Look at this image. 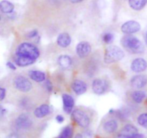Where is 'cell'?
<instances>
[{"mask_svg":"<svg viewBox=\"0 0 147 138\" xmlns=\"http://www.w3.org/2000/svg\"><path fill=\"white\" fill-rule=\"evenodd\" d=\"M55 119L57 122H59V123H62V122L64 121V117H63V116H61V115H57V116H56Z\"/></svg>","mask_w":147,"mask_h":138,"instance_id":"obj_31","label":"cell"},{"mask_svg":"<svg viewBox=\"0 0 147 138\" xmlns=\"http://www.w3.org/2000/svg\"><path fill=\"white\" fill-rule=\"evenodd\" d=\"M36 60L31 57H24V56H17L15 60L16 64L20 67H26L34 63Z\"/></svg>","mask_w":147,"mask_h":138,"instance_id":"obj_17","label":"cell"},{"mask_svg":"<svg viewBox=\"0 0 147 138\" xmlns=\"http://www.w3.org/2000/svg\"><path fill=\"white\" fill-rule=\"evenodd\" d=\"M14 6L7 0H2L0 1V11L4 14H11L14 11Z\"/></svg>","mask_w":147,"mask_h":138,"instance_id":"obj_18","label":"cell"},{"mask_svg":"<svg viewBox=\"0 0 147 138\" xmlns=\"http://www.w3.org/2000/svg\"><path fill=\"white\" fill-rule=\"evenodd\" d=\"M58 64L63 68H67L70 67L72 64V59L70 56L63 55H60L58 58Z\"/></svg>","mask_w":147,"mask_h":138,"instance_id":"obj_22","label":"cell"},{"mask_svg":"<svg viewBox=\"0 0 147 138\" xmlns=\"http://www.w3.org/2000/svg\"><path fill=\"white\" fill-rule=\"evenodd\" d=\"M6 96V90L4 88L0 87V101L4 100Z\"/></svg>","mask_w":147,"mask_h":138,"instance_id":"obj_28","label":"cell"},{"mask_svg":"<svg viewBox=\"0 0 147 138\" xmlns=\"http://www.w3.org/2000/svg\"><path fill=\"white\" fill-rule=\"evenodd\" d=\"M7 66L9 68L11 69V70H16L15 65H14L12 63H11V62H7Z\"/></svg>","mask_w":147,"mask_h":138,"instance_id":"obj_30","label":"cell"},{"mask_svg":"<svg viewBox=\"0 0 147 138\" xmlns=\"http://www.w3.org/2000/svg\"><path fill=\"white\" fill-rule=\"evenodd\" d=\"M0 20H1V16H0Z\"/></svg>","mask_w":147,"mask_h":138,"instance_id":"obj_40","label":"cell"},{"mask_svg":"<svg viewBox=\"0 0 147 138\" xmlns=\"http://www.w3.org/2000/svg\"><path fill=\"white\" fill-rule=\"evenodd\" d=\"M124 57V52L118 46H111L106 50L104 60L106 63H112L121 60Z\"/></svg>","mask_w":147,"mask_h":138,"instance_id":"obj_3","label":"cell"},{"mask_svg":"<svg viewBox=\"0 0 147 138\" xmlns=\"http://www.w3.org/2000/svg\"><path fill=\"white\" fill-rule=\"evenodd\" d=\"M72 136H73V129L70 126L65 127L60 135V138H72Z\"/></svg>","mask_w":147,"mask_h":138,"instance_id":"obj_24","label":"cell"},{"mask_svg":"<svg viewBox=\"0 0 147 138\" xmlns=\"http://www.w3.org/2000/svg\"><path fill=\"white\" fill-rule=\"evenodd\" d=\"M92 88L94 93L96 94H103L108 89V83L103 79L98 78L93 80Z\"/></svg>","mask_w":147,"mask_h":138,"instance_id":"obj_8","label":"cell"},{"mask_svg":"<svg viewBox=\"0 0 147 138\" xmlns=\"http://www.w3.org/2000/svg\"><path fill=\"white\" fill-rule=\"evenodd\" d=\"M63 101V109L67 114H70L73 112V108L74 106V99L71 96L64 93L62 96Z\"/></svg>","mask_w":147,"mask_h":138,"instance_id":"obj_12","label":"cell"},{"mask_svg":"<svg viewBox=\"0 0 147 138\" xmlns=\"http://www.w3.org/2000/svg\"><path fill=\"white\" fill-rule=\"evenodd\" d=\"M69 1H70V2L75 3V4H76V3H80V2H81V1H84V0H69Z\"/></svg>","mask_w":147,"mask_h":138,"instance_id":"obj_36","label":"cell"},{"mask_svg":"<svg viewBox=\"0 0 147 138\" xmlns=\"http://www.w3.org/2000/svg\"><path fill=\"white\" fill-rule=\"evenodd\" d=\"M45 86L49 91H51L52 89H53V86H52L51 82H50L49 80H47L45 81Z\"/></svg>","mask_w":147,"mask_h":138,"instance_id":"obj_29","label":"cell"},{"mask_svg":"<svg viewBox=\"0 0 147 138\" xmlns=\"http://www.w3.org/2000/svg\"><path fill=\"white\" fill-rule=\"evenodd\" d=\"M147 83V77L144 75L134 76L131 80V84L134 89H142Z\"/></svg>","mask_w":147,"mask_h":138,"instance_id":"obj_11","label":"cell"},{"mask_svg":"<svg viewBox=\"0 0 147 138\" xmlns=\"http://www.w3.org/2000/svg\"><path fill=\"white\" fill-rule=\"evenodd\" d=\"M141 30V25L138 22L130 20V21L126 22L122 25L121 30L123 33L127 34H133L139 32Z\"/></svg>","mask_w":147,"mask_h":138,"instance_id":"obj_6","label":"cell"},{"mask_svg":"<svg viewBox=\"0 0 147 138\" xmlns=\"http://www.w3.org/2000/svg\"><path fill=\"white\" fill-rule=\"evenodd\" d=\"M129 6L136 11L142 10L147 4V0H129Z\"/></svg>","mask_w":147,"mask_h":138,"instance_id":"obj_19","label":"cell"},{"mask_svg":"<svg viewBox=\"0 0 147 138\" xmlns=\"http://www.w3.org/2000/svg\"><path fill=\"white\" fill-rule=\"evenodd\" d=\"M16 55L17 56H24L36 60L40 55V51L34 45L31 43H24L20 44L17 47Z\"/></svg>","mask_w":147,"mask_h":138,"instance_id":"obj_2","label":"cell"},{"mask_svg":"<svg viewBox=\"0 0 147 138\" xmlns=\"http://www.w3.org/2000/svg\"><path fill=\"white\" fill-rule=\"evenodd\" d=\"M114 39V36L111 33H106L103 36V40L106 43V44H110L113 42Z\"/></svg>","mask_w":147,"mask_h":138,"instance_id":"obj_26","label":"cell"},{"mask_svg":"<svg viewBox=\"0 0 147 138\" xmlns=\"http://www.w3.org/2000/svg\"><path fill=\"white\" fill-rule=\"evenodd\" d=\"M74 138H83V135H80V134H77V135L75 136Z\"/></svg>","mask_w":147,"mask_h":138,"instance_id":"obj_37","label":"cell"},{"mask_svg":"<svg viewBox=\"0 0 147 138\" xmlns=\"http://www.w3.org/2000/svg\"><path fill=\"white\" fill-rule=\"evenodd\" d=\"M91 137H92V134L90 132L87 131V132H85V137L86 138H91Z\"/></svg>","mask_w":147,"mask_h":138,"instance_id":"obj_33","label":"cell"},{"mask_svg":"<svg viewBox=\"0 0 147 138\" xmlns=\"http://www.w3.org/2000/svg\"><path fill=\"white\" fill-rule=\"evenodd\" d=\"M131 138H144V136L141 134H136L135 135H134Z\"/></svg>","mask_w":147,"mask_h":138,"instance_id":"obj_34","label":"cell"},{"mask_svg":"<svg viewBox=\"0 0 147 138\" xmlns=\"http://www.w3.org/2000/svg\"><path fill=\"white\" fill-rule=\"evenodd\" d=\"M57 138H60V136H59V137H57Z\"/></svg>","mask_w":147,"mask_h":138,"instance_id":"obj_39","label":"cell"},{"mask_svg":"<svg viewBox=\"0 0 147 138\" xmlns=\"http://www.w3.org/2000/svg\"><path fill=\"white\" fill-rule=\"evenodd\" d=\"M72 116L75 122L82 127H87L90 124V119L88 115L80 109H75L73 111Z\"/></svg>","mask_w":147,"mask_h":138,"instance_id":"obj_4","label":"cell"},{"mask_svg":"<svg viewBox=\"0 0 147 138\" xmlns=\"http://www.w3.org/2000/svg\"><path fill=\"white\" fill-rule=\"evenodd\" d=\"M14 87L17 90L22 92L29 91L31 90L32 86L31 82L27 78L22 76H19L14 78Z\"/></svg>","mask_w":147,"mask_h":138,"instance_id":"obj_5","label":"cell"},{"mask_svg":"<svg viewBox=\"0 0 147 138\" xmlns=\"http://www.w3.org/2000/svg\"><path fill=\"white\" fill-rule=\"evenodd\" d=\"M57 43L62 47H67L71 43V37L67 33H61L57 39Z\"/></svg>","mask_w":147,"mask_h":138,"instance_id":"obj_15","label":"cell"},{"mask_svg":"<svg viewBox=\"0 0 147 138\" xmlns=\"http://www.w3.org/2000/svg\"><path fill=\"white\" fill-rule=\"evenodd\" d=\"M29 76L36 82H42L45 80V74L40 70H30Z\"/></svg>","mask_w":147,"mask_h":138,"instance_id":"obj_20","label":"cell"},{"mask_svg":"<svg viewBox=\"0 0 147 138\" xmlns=\"http://www.w3.org/2000/svg\"><path fill=\"white\" fill-rule=\"evenodd\" d=\"M146 97V93L142 91H136L132 93V99L136 103H142Z\"/></svg>","mask_w":147,"mask_h":138,"instance_id":"obj_23","label":"cell"},{"mask_svg":"<svg viewBox=\"0 0 147 138\" xmlns=\"http://www.w3.org/2000/svg\"><path fill=\"white\" fill-rule=\"evenodd\" d=\"M4 112H5V110H4V109H3V108L1 107V106H0V117H1V116H2L3 115H4Z\"/></svg>","mask_w":147,"mask_h":138,"instance_id":"obj_35","label":"cell"},{"mask_svg":"<svg viewBox=\"0 0 147 138\" xmlns=\"http://www.w3.org/2000/svg\"><path fill=\"white\" fill-rule=\"evenodd\" d=\"M121 43L128 51L134 54H141L144 52V46L143 43L134 36H124L122 39Z\"/></svg>","mask_w":147,"mask_h":138,"instance_id":"obj_1","label":"cell"},{"mask_svg":"<svg viewBox=\"0 0 147 138\" xmlns=\"http://www.w3.org/2000/svg\"><path fill=\"white\" fill-rule=\"evenodd\" d=\"M91 51V46L88 42L82 41L78 44L76 47V52L80 57H86L90 54Z\"/></svg>","mask_w":147,"mask_h":138,"instance_id":"obj_9","label":"cell"},{"mask_svg":"<svg viewBox=\"0 0 147 138\" xmlns=\"http://www.w3.org/2000/svg\"><path fill=\"white\" fill-rule=\"evenodd\" d=\"M7 138H20L16 133H11L7 137Z\"/></svg>","mask_w":147,"mask_h":138,"instance_id":"obj_32","label":"cell"},{"mask_svg":"<svg viewBox=\"0 0 147 138\" xmlns=\"http://www.w3.org/2000/svg\"><path fill=\"white\" fill-rule=\"evenodd\" d=\"M137 133L138 129L136 126L132 124H126V126H123V128L121 129L119 134L128 137H132L134 135Z\"/></svg>","mask_w":147,"mask_h":138,"instance_id":"obj_16","label":"cell"},{"mask_svg":"<svg viewBox=\"0 0 147 138\" xmlns=\"http://www.w3.org/2000/svg\"><path fill=\"white\" fill-rule=\"evenodd\" d=\"M145 42H146V44L147 45V31H146V34H145Z\"/></svg>","mask_w":147,"mask_h":138,"instance_id":"obj_38","label":"cell"},{"mask_svg":"<svg viewBox=\"0 0 147 138\" xmlns=\"http://www.w3.org/2000/svg\"><path fill=\"white\" fill-rule=\"evenodd\" d=\"M32 124V121L27 114H22L16 119V126L19 129H28Z\"/></svg>","mask_w":147,"mask_h":138,"instance_id":"obj_7","label":"cell"},{"mask_svg":"<svg viewBox=\"0 0 147 138\" xmlns=\"http://www.w3.org/2000/svg\"><path fill=\"white\" fill-rule=\"evenodd\" d=\"M37 31L36 30H32V31L29 32L27 34V35H26V37H27V38H33V37H36V36L37 35Z\"/></svg>","mask_w":147,"mask_h":138,"instance_id":"obj_27","label":"cell"},{"mask_svg":"<svg viewBox=\"0 0 147 138\" xmlns=\"http://www.w3.org/2000/svg\"><path fill=\"white\" fill-rule=\"evenodd\" d=\"M72 88L75 93L78 95L83 94L87 91V85L81 80H75L72 84Z\"/></svg>","mask_w":147,"mask_h":138,"instance_id":"obj_13","label":"cell"},{"mask_svg":"<svg viewBox=\"0 0 147 138\" xmlns=\"http://www.w3.org/2000/svg\"><path fill=\"white\" fill-rule=\"evenodd\" d=\"M131 68L134 72L141 73L147 68V62L144 58L139 57L133 60L131 65Z\"/></svg>","mask_w":147,"mask_h":138,"instance_id":"obj_10","label":"cell"},{"mask_svg":"<svg viewBox=\"0 0 147 138\" xmlns=\"http://www.w3.org/2000/svg\"><path fill=\"white\" fill-rule=\"evenodd\" d=\"M118 128V123L116 120H111L107 121L106 123L103 125V129L105 132L107 133H113V132H116V129Z\"/></svg>","mask_w":147,"mask_h":138,"instance_id":"obj_21","label":"cell"},{"mask_svg":"<svg viewBox=\"0 0 147 138\" xmlns=\"http://www.w3.org/2000/svg\"><path fill=\"white\" fill-rule=\"evenodd\" d=\"M52 112V109L49 105L42 104L36 108L34 112V114L37 118H42L47 116Z\"/></svg>","mask_w":147,"mask_h":138,"instance_id":"obj_14","label":"cell"},{"mask_svg":"<svg viewBox=\"0 0 147 138\" xmlns=\"http://www.w3.org/2000/svg\"><path fill=\"white\" fill-rule=\"evenodd\" d=\"M138 123L143 127L147 129V114L144 113L142 114L138 117Z\"/></svg>","mask_w":147,"mask_h":138,"instance_id":"obj_25","label":"cell"}]
</instances>
